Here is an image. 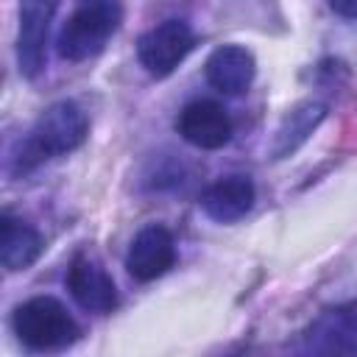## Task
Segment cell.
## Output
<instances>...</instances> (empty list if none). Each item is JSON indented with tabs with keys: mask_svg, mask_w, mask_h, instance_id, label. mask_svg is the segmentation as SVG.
<instances>
[{
	"mask_svg": "<svg viewBox=\"0 0 357 357\" xmlns=\"http://www.w3.org/2000/svg\"><path fill=\"white\" fill-rule=\"evenodd\" d=\"M86 134H89L86 112L75 100H56L39 114L28 137L20 142L14 153V170L28 173L53 156H64L78 145H84Z\"/></svg>",
	"mask_w": 357,
	"mask_h": 357,
	"instance_id": "cell-1",
	"label": "cell"
},
{
	"mask_svg": "<svg viewBox=\"0 0 357 357\" xmlns=\"http://www.w3.org/2000/svg\"><path fill=\"white\" fill-rule=\"evenodd\" d=\"M123 22L120 0H75L67 22L59 31V56L67 61H86L98 56Z\"/></svg>",
	"mask_w": 357,
	"mask_h": 357,
	"instance_id": "cell-2",
	"label": "cell"
},
{
	"mask_svg": "<svg viewBox=\"0 0 357 357\" xmlns=\"http://www.w3.org/2000/svg\"><path fill=\"white\" fill-rule=\"evenodd\" d=\"M14 335L33 351H59L78 340L81 326L53 296H33L14 310Z\"/></svg>",
	"mask_w": 357,
	"mask_h": 357,
	"instance_id": "cell-3",
	"label": "cell"
},
{
	"mask_svg": "<svg viewBox=\"0 0 357 357\" xmlns=\"http://www.w3.org/2000/svg\"><path fill=\"white\" fill-rule=\"evenodd\" d=\"M195 45V31L187 20H165L145 31L137 39V59L142 70L153 78L170 75L192 50Z\"/></svg>",
	"mask_w": 357,
	"mask_h": 357,
	"instance_id": "cell-4",
	"label": "cell"
},
{
	"mask_svg": "<svg viewBox=\"0 0 357 357\" xmlns=\"http://www.w3.org/2000/svg\"><path fill=\"white\" fill-rule=\"evenodd\" d=\"M59 0H20V33L17 64L25 78H36L47 61V33L56 17Z\"/></svg>",
	"mask_w": 357,
	"mask_h": 357,
	"instance_id": "cell-5",
	"label": "cell"
},
{
	"mask_svg": "<svg viewBox=\"0 0 357 357\" xmlns=\"http://www.w3.org/2000/svg\"><path fill=\"white\" fill-rule=\"evenodd\" d=\"M64 284H67L70 296L75 298V304L86 312L103 315V312H112L117 307L114 279L89 254H75L73 257V262L67 268V276H64Z\"/></svg>",
	"mask_w": 357,
	"mask_h": 357,
	"instance_id": "cell-6",
	"label": "cell"
},
{
	"mask_svg": "<svg viewBox=\"0 0 357 357\" xmlns=\"http://www.w3.org/2000/svg\"><path fill=\"white\" fill-rule=\"evenodd\" d=\"M176 262V240L165 226H145L134 234L128 254H126V268L137 282H153L165 276Z\"/></svg>",
	"mask_w": 357,
	"mask_h": 357,
	"instance_id": "cell-7",
	"label": "cell"
},
{
	"mask_svg": "<svg viewBox=\"0 0 357 357\" xmlns=\"http://www.w3.org/2000/svg\"><path fill=\"white\" fill-rule=\"evenodd\" d=\"M176 131L201 151H218L231 139V117L215 100H192L178 112Z\"/></svg>",
	"mask_w": 357,
	"mask_h": 357,
	"instance_id": "cell-8",
	"label": "cell"
},
{
	"mask_svg": "<svg viewBox=\"0 0 357 357\" xmlns=\"http://www.w3.org/2000/svg\"><path fill=\"white\" fill-rule=\"evenodd\" d=\"M304 349L315 354H357V304L324 310L307 326Z\"/></svg>",
	"mask_w": 357,
	"mask_h": 357,
	"instance_id": "cell-9",
	"label": "cell"
},
{
	"mask_svg": "<svg viewBox=\"0 0 357 357\" xmlns=\"http://www.w3.org/2000/svg\"><path fill=\"white\" fill-rule=\"evenodd\" d=\"M257 73L254 53L243 45H223L206 59V81L212 89L223 95H243Z\"/></svg>",
	"mask_w": 357,
	"mask_h": 357,
	"instance_id": "cell-10",
	"label": "cell"
},
{
	"mask_svg": "<svg viewBox=\"0 0 357 357\" xmlns=\"http://www.w3.org/2000/svg\"><path fill=\"white\" fill-rule=\"evenodd\" d=\"M254 195V181L248 176H226L204 190L201 209L218 223H234L251 212Z\"/></svg>",
	"mask_w": 357,
	"mask_h": 357,
	"instance_id": "cell-11",
	"label": "cell"
},
{
	"mask_svg": "<svg viewBox=\"0 0 357 357\" xmlns=\"http://www.w3.org/2000/svg\"><path fill=\"white\" fill-rule=\"evenodd\" d=\"M42 248H45L42 234L31 223H25L22 218H17L11 212H3V218H0V262L6 271L31 268L39 259Z\"/></svg>",
	"mask_w": 357,
	"mask_h": 357,
	"instance_id": "cell-12",
	"label": "cell"
},
{
	"mask_svg": "<svg viewBox=\"0 0 357 357\" xmlns=\"http://www.w3.org/2000/svg\"><path fill=\"white\" fill-rule=\"evenodd\" d=\"M326 117V106L321 100H301L296 103L279 123L273 139H271V156L273 159H284L290 153H296L307 139L310 134L324 123Z\"/></svg>",
	"mask_w": 357,
	"mask_h": 357,
	"instance_id": "cell-13",
	"label": "cell"
},
{
	"mask_svg": "<svg viewBox=\"0 0 357 357\" xmlns=\"http://www.w3.org/2000/svg\"><path fill=\"white\" fill-rule=\"evenodd\" d=\"M329 6L340 17H357V0H329Z\"/></svg>",
	"mask_w": 357,
	"mask_h": 357,
	"instance_id": "cell-14",
	"label": "cell"
}]
</instances>
